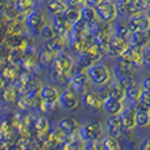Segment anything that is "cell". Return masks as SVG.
Masks as SVG:
<instances>
[{"instance_id":"cell-1","label":"cell","mask_w":150,"mask_h":150,"mask_svg":"<svg viewBox=\"0 0 150 150\" xmlns=\"http://www.w3.org/2000/svg\"><path fill=\"white\" fill-rule=\"evenodd\" d=\"M87 76L90 82L96 87H104L112 78V71L104 62H95L88 67Z\"/></svg>"},{"instance_id":"cell-2","label":"cell","mask_w":150,"mask_h":150,"mask_svg":"<svg viewBox=\"0 0 150 150\" xmlns=\"http://www.w3.org/2000/svg\"><path fill=\"white\" fill-rule=\"evenodd\" d=\"M104 130H105V128H104L103 122L100 120H93V121H90L83 127H80L79 134L82 141H84V142H95V141L103 138Z\"/></svg>"},{"instance_id":"cell-3","label":"cell","mask_w":150,"mask_h":150,"mask_svg":"<svg viewBox=\"0 0 150 150\" xmlns=\"http://www.w3.org/2000/svg\"><path fill=\"white\" fill-rule=\"evenodd\" d=\"M50 66H52V71L54 75V80L57 83H61V80L66 78L65 75L73 69L74 61L69 54H58L55 55L54 61Z\"/></svg>"},{"instance_id":"cell-4","label":"cell","mask_w":150,"mask_h":150,"mask_svg":"<svg viewBox=\"0 0 150 150\" xmlns=\"http://www.w3.org/2000/svg\"><path fill=\"white\" fill-rule=\"evenodd\" d=\"M58 101H59L61 108L71 112L78 109V107L80 104V98H79V93L75 92L73 88H66V90H63L59 93Z\"/></svg>"},{"instance_id":"cell-5","label":"cell","mask_w":150,"mask_h":150,"mask_svg":"<svg viewBox=\"0 0 150 150\" xmlns=\"http://www.w3.org/2000/svg\"><path fill=\"white\" fill-rule=\"evenodd\" d=\"M96 17H99L103 23H111L116 18L117 13V5H115L112 1H100L95 7Z\"/></svg>"},{"instance_id":"cell-6","label":"cell","mask_w":150,"mask_h":150,"mask_svg":"<svg viewBox=\"0 0 150 150\" xmlns=\"http://www.w3.org/2000/svg\"><path fill=\"white\" fill-rule=\"evenodd\" d=\"M47 21H49L47 11L45 9V8H38V9H34V12L28 17V26L32 30V33L38 34L40 29H41Z\"/></svg>"},{"instance_id":"cell-7","label":"cell","mask_w":150,"mask_h":150,"mask_svg":"<svg viewBox=\"0 0 150 150\" xmlns=\"http://www.w3.org/2000/svg\"><path fill=\"white\" fill-rule=\"evenodd\" d=\"M101 103H103V99L96 91H86L80 98V104L83 105V108L88 109V111H98Z\"/></svg>"},{"instance_id":"cell-8","label":"cell","mask_w":150,"mask_h":150,"mask_svg":"<svg viewBox=\"0 0 150 150\" xmlns=\"http://www.w3.org/2000/svg\"><path fill=\"white\" fill-rule=\"evenodd\" d=\"M119 116L121 120V127L124 132H132L137 128L136 127V108H133V107L122 108Z\"/></svg>"},{"instance_id":"cell-9","label":"cell","mask_w":150,"mask_h":150,"mask_svg":"<svg viewBox=\"0 0 150 150\" xmlns=\"http://www.w3.org/2000/svg\"><path fill=\"white\" fill-rule=\"evenodd\" d=\"M105 130L107 134L113 136V137L120 138L124 133L121 127V120H120L119 115H108L105 120Z\"/></svg>"},{"instance_id":"cell-10","label":"cell","mask_w":150,"mask_h":150,"mask_svg":"<svg viewBox=\"0 0 150 150\" xmlns=\"http://www.w3.org/2000/svg\"><path fill=\"white\" fill-rule=\"evenodd\" d=\"M101 107H103V111L107 115H119L122 111V108H124L122 100L111 98V96H107L104 99L103 103H101Z\"/></svg>"},{"instance_id":"cell-11","label":"cell","mask_w":150,"mask_h":150,"mask_svg":"<svg viewBox=\"0 0 150 150\" xmlns=\"http://www.w3.org/2000/svg\"><path fill=\"white\" fill-rule=\"evenodd\" d=\"M129 28L133 32L137 30H146L149 29V17L145 13H140V15H134L129 18Z\"/></svg>"},{"instance_id":"cell-12","label":"cell","mask_w":150,"mask_h":150,"mask_svg":"<svg viewBox=\"0 0 150 150\" xmlns=\"http://www.w3.org/2000/svg\"><path fill=\"white\" fill-rule=\"evenodd\" d=\"M59 93L61 92L58 91V88H55V86L53 84H45L41 88V98L46 104H54L55 101H58Z\"/></svg>"},{"instance_id":"cell-13","label":"cell","mask_w":150,"mask_h":150,"mask_svg":"<svg viewBox=\"0 0 150 150\" xmlns=\"http://www.w3.org/2000/svg\"><path fill=\"white\" fill-rule=\"evenodd\" d=\"M58 128H59L63 133H66V134H71V133H74L75 130L79 128V124H78V121L74 117L63 116V117H61L59 121H58Z\"/></svg>"},{"instance_id":"cell-14","label":"cell","mask_w":150,"mask_h":150,"mask_svg":"<svg viewBox=\"0 0 150 150\" xmlns=\"http://www.w3.org/2000/svg\"><path fill=\"white\" fill-rule=\"evenodd\" d=\"M150 124V116H149V109L141 108L138 107L136 109V127L146 129Z\"/></svg>"},{"instance_id":"cell-15","label":"cell","mask_w":150,"mask_h":150,"mask_svg":"<svg viewBox=\"0 0 150 150\" xmlns=\"http://www.w3.org/2000/svg\"><path fill=\"white\" fill-rule=\"evenodd\" d=\"M130 44L134 49H141L148 44V32L146 30H137L130 37Z\"/></svg>"},{"instance_id":"cell-16","label":"cell","mask_w":150,"mask_h":150,"mask_svg":"<svg viewBox=\"0 0 150 150\" xmlns=\"http://www.w3.org/2000/svg\"><path fill=\"white\" fill-rule=\"evenodd\" d=\"M57 33H58L57 28L54 26V24H53L52 21H47V23L45 24V25L42 26V28L40 29V32H38V34L45 40V41L52 40V38H55Z\"/></svg>"},{"instance_id":"cell-17","label":"cell","mask_w":150,"mask_h":150,"mask_svg":"<svg viewBox=\"0 0 150 150\" xmlns=\"http://www.w3.org/2000/svg\"><path fill=\"white\" fill-rule=\"evenodd\" d=\"M66 8L67 7H66L63 3L58 1V0H47L45 9H46L47 13H50V15H58V13L65 12Z\"/></svg>"},{"instance_id":"cell-18","label":"cell","mask_w":150,"mask_h":150,"mask_svg":"<svg viewBox=\"0 0 150 150\" xmlns=\"http://www.w3.org/2000/svg\"><path fill=\"white\" fill-rule=\"evenodd\" d=\"M80 18L86 21L87 24L90 23H93L96 20V11L92 5H84V7L80 9Z\"/></svg>"},{"instance_id":"cell-19","label":"cell","mask_w":150,"mask_h":150,"mask_svg":"<svg viewBox=\"0 0 150 150\" xmlns=\"http://www.w3.org/2000/svg\"><path fill=\"white\" fill-rule=\"evenodd\" d=\"M103 148L107 149V150H119L121 148V144H120V141L117 137L107 134L103 140Z\"/></svg>"},{"instance_id":"cell-20","label":"cell","mask_w":150,"mask_h":150,"mask_svg":"<svg viewBox=\"0 0 150 150\" xmlns=\"http://www.w3.org/2000/svg\"><path fill=\"white\" fill-rule=\"evenodd\" d=\"M138 107H141V108H145V109H149L150 107V98H149V90H146V88H144L142 91L140 92V96H138Z\"/></svg>"},{"instance_id":"cell-21","label":"cell","mask_w":150,"mask_h":150,"mask_svg":"<svg viewBox=\"0 0 150 150\" xmlns=\"http://www.w3.org/2000/svg\"><path fill=\"white\" fill-rule=\"evenodd\" d=\"M141 58H142V63H144V67L146 70H149V66H150V55H149V46L145 45L142 49V52L140 53Z\"/></svg>"},{"instance_id":"cell-22","label":"cell","mask_w":150,"mask_h":150,"mask_svg":"<svg viewBox=\"0 0 150 150\" xmlns=\"http://www.w3.org/2000/svg\"><path fill=\"white\" fill-rule=\"evenodd\" d=\"M37 129L40 130H46L47 128H49V121H47V117H41V119L38 120V122L36 124Z\"/></svg>"},{"instance_id":"cell-23","label":"cell","mask_w":150,"mask_h":150,"mask_svg":"<svg viewBox=\"0 0 150 150\" xmlns=\"http://www.w3.org/2000/svg\"><path fill=\"white\" fill-rule=\"evenodd\" d=\"M86 1H87L90 5H92V7H96V5H98L100 1H103V0H86Z\"/></svg>"},{"instance_id":"cell-24","label":"cell","mask_w":150,"mask_h":150,"mask_svg":"<svg viewBox=\"0 0 150 150\" xmlns=\"http://www.w3.org/2000/svg\"><path fill=\"white\" fill-rule=\"evenodd\" d=\"M70 5H78L79 3H82V0H66Z\"/></svg>"},{"instance_id":"cell-25","label":"cell","mask_w":150,"mask_h":150,"mask_svg":"<svg viewBox=\"0 0 150 150\" xmlns=\"http://www.w3.org/2000/svg\"><path fill=\"white\" fill-rule=\"evenodd\" d=\"M141 148H142L144 150H149V148H150L149 146V138H145V142H144V145L141 146Z\"/></svg>"},{"instance_id":"cell-26","label":"cell","mask_w":150,"mask_h":150,"mask_svg":"<svg viewBox=\"0 0 150 150\" xmlns=\"http://www.w3.org/2000/svg\"><path fill=\"white\" fill-rule=\"evenodd\" d=\"M144 88L149 90V78H148V76H146L145 79H144Z\"/></svg>"},{"instance_id":"cell-27","label":"cell","mask_w":150,"mask_h":150,"mask_svg":"<svg viewBox=\"0 0 150 150\" xmlns=\"http://www.w3.org/2000/svg\"><path fill=\"white\" fill-rule=\"evenodd\" d=\"M103 1H113V0H103Z\"/></svg>"}]
</instances>
